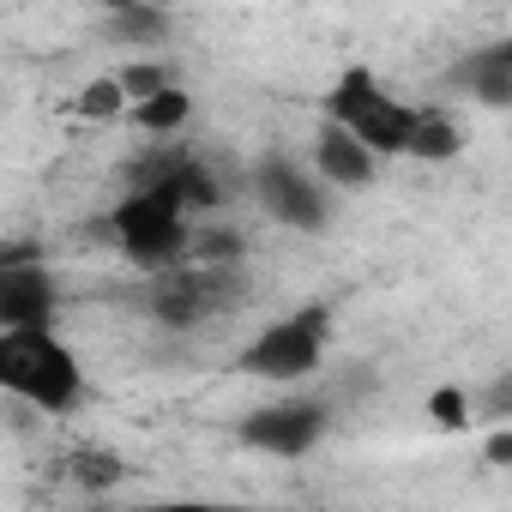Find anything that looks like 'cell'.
Segmentation results:
<instances>
[{
    "label": "cell",
    "instance_id": "cell-1",
    "mask_svg": "<svg viewBox=\"0 0 512 512\" xmlns=\"http://www.w3.org/2000/svg\"><path fill=\"white\" fill-rule=\"evenodd\" d=\"M0 398H19L43 416H67L85 404L79 350L55 326H0Z\"/></svg>",
    "mask_w": 512,
    "mask_h": 512
},
{
    "label": "cell",
    "instance_id": "cell-2",
    "mask_svg": "<svg viewBox=\"0 0 512 512\" xmlns=\"http://www.w3.org/2000/svg\"><path fill=\"white\" fill-rule=\"evenodd\" d=\"M187 217H193V211H187V193H181V157H175L163 175H145V181L109 211V229H115V247L127 253L133 266L163 272V266L187 260V235H193Z\"/></svg>",
    "mask_w": 512,
    "mask_h": 512
},
{
    "label": "cell",
    "instance_id": "cell-3",
    "mask_svg": "<svg viewBox=\"0 0 512 512\" xmlns=\"http://www.w3.org/2000/svg\"><path fill=\"white\" fill-rule=\"evenodd\" d=\"M320 115L338 121L344 133H356L380 163L386 157H404V127H410V103H398L368 67H344L338 85L320 97Z\"/></svg>",
    "mask_w": 512,
    "mask_h": 512
},
{
    "label": "cell",
    "instance_id": "cell-4",
    "mask_svg": "<svg viewBox=\"0 0 512 512\" xmlns=\"http://www.w3.org/2000/svg\"><path fill=\"white\" fill-rule=\"evenodd\" d=\"M326 338H332V314L326 308H296V314L272 320L260 338L241 350V374L272 380V386H302L320 368Z\"/></svg>",
    "mask_w": 512,
    "mask_h": 512
},
{
    "label": "cell",
    "instance_id": "cell-5",
    "mask_svg": "<svg viewBox=\"0 0 512 512\" xmlns=\"http://www.w3.org/2000/svg\"><path fill=\"white\" fill-rule=\"evenodd\" d=\"M253 193H260V205L272 211V223H284L296 235H320L332 223V187L296 157H266L253 169Z\"/></svg>",
    "mask_w": 512,
    "mask_h": 512
},
{
    "label": "cell",
    "instance_id": "cell-6",
    "mask_svg": "<svg viewBox=\"0 0 512 512\" xmlns=\"http://www.w3.org/2000/svg\"><path fill=\"white\" fill-rule=\"evenodd\" d=\"M326 416L332 410L320 398H272V404H253L235 422V440L266 458H308L326 440Z\"/></svg>",
    "mask_w": 512,
    "mask_h": 512
},
{
    "label": "cell",
    "instance_id": "cell-7",
    "mask_svg": "<svg viewBox=\"0 0 512 512\" xmlns=\"http://www.w3.org/2000/svg\"><path fill=\"white\" fill-rule=\"evenodd\" d=\"M61 314V284L31 247L0 253V326H55Z\"/></svg>",
    "mask_w": 512,
    "mask_h": 512
},
{
    "label": "cell",
    "instance_id": "cell-8",
    "mask_svg": "<svg viewBox=\"0 0 512 512\" xmlns=\"http://www.w3.org/2000/svg\"><path fill=\"white\" fill-rule=\"evenodd\" d=\"M308 169H314L332 193H362V187H374L380 157H374L356 133H344L338 121H326V127L314 133V145H308Z\"/></svg>",
    "mask_w": 512,
    "mask_h": 512
},
{
    "label": "cell",
    "instance_id": "cell-9",
    "mask_svg": "<svg viewBox=\"0 0 512 512\" xmlns=\"http://www.w3.org/2000/svg\"><path fill=\"white\" fill-rule=\"evenodd\" d=\"M458 85H464L470 103H482L494 115L512 109V37H494V43L470 49L464 67H458Z\"/></svg>",
    "mask_w": 512,
    "mask_h": 512
},
{
    "label": "cell",
    "instance_id": "cell-10",
    "mask_svg": "<svg viewBox=\"0 0 512 512\" xmlns=\"http://www.w3.org/2000/svg\"><path fill=\"white\" fill-rule=\"evenodd\" d=\"M464 151V121L440 103H422L410 109V127H404V157L410 163H452Z\"/></svg>",
    "mask_w": 512,
    "mask_h": 512
},
{
    "label": "cell",
    "instance_id": "cell-11",
    "mask_svg": "<svg viewBox=\"0 0 512 512\" xmlns=\"http://www.w3.org/2000/svg\"><path fill=\"white\" fill-rule=\"evenodd\" d=\"M127 115H133V127H139V133H151V139H175V133L193 121V91L175 79V85H163V91H151V97L127 103Z\"/></svg>",
    "mask_w": 512,
    "mask_h": 512
},
{
    "label": "cell",
    "instance_id": "cell-12",
    "mask_svg": "<svg viewBox=\"0 0 512 512\" xmlns=\"http://www.w3.org/2000/svg\"><path fill=\"white\" fill-rule=\"evenodd\" d=\"M73 109H79V121H121V115H127V97H121L115 73H103V79H91V85L73 97Z\"/></svg>",
    "mask_w": 512,
    "mask_h": 512
},
{
    "label": "cell",
    "instance_id": "cell-13",
    "mask_svg": "<svg viewBox=\"0 0 512 512\" xmlns=\"http://www.w3.org/2000/svg\"><path fill=\"white\" fill-rule=\"evenodd\" d=\"M115 85H121L127 103H139V97L175 85V67H163V61H127V67H115Z\"/></svg>",
    "mask_w": 512,
    "mask_h": 512
},
{
    "label": "cell",
    "instance_id": "cell-14",
    "mask_svg": "<svg viewBox=\"0 0 512 512\" xmlns=\"http://www.w3.org/2000/svg\"><path fill=\"white\" fill-rule=\"evenodd\" d=\"M163 13L169 7H121V13H109V25H115L121 43H157L163 37Z\"/></svg>",
    "mask_w": 512,
    "mask_h": 512
},
{
    "label": "cell",
    "instance_id": "cell-15",
    "mask_svg": "<svg viewBox=\"0 0 512 512\" xmlns=\"http://www.w3.org/2000/svg\"><path fill=\"white\" fill-rule=\"evenodd\" d=\"M470 392L464 386H434L428 392V416H434V428H446V434H458V428H470Z\"/></svg>",
    "mask_w": 512,
    "mask_h": 512
},
{
    "label": "cell",
    "instance_id": "cell-16",
    "mask_svg": "<svg viewBox=\"0 0 512 512\" xmlns=\"http://www.w3.org/2000/svg\"><path fill=\"white\" fill-rule=\"evenodd\" d=\"M127 470L109 458V452H73V482H85V488H115Z\"/></svg>",
    "mask_w": 512,
    "mask_h": 512
},
{
    "label": "cell",
    "instance_id": "cell-17",
    "mask_svg": "<svg viewBox=\"0 0 512 512\" xmlns=\"http://www.w3.org/2000/svg\"><path fill=\"white\" fill-rule=\"evenodd\" d=\"M482 458H488L494 470H512V422H506V416H500V422H494V434L482 440Z\"/></svg>",
    "mask_w": 512,
    "mask_h": 512
},
{
    "label": "cell",
    "instance_id": "cell-18",
    "mask_svg": "<svg viewBox=\"0 0 512 512\" xmlns=\"http://www.w3.org/2000/svg\"><path fill=\"white\" fill-rule=\"evenodd\" d=\"M91 7H103V13H121V7H169V0H91Z\"/></svg>",
    "mask_w": 512,
    "mask_h": 512
}]
</instances>
